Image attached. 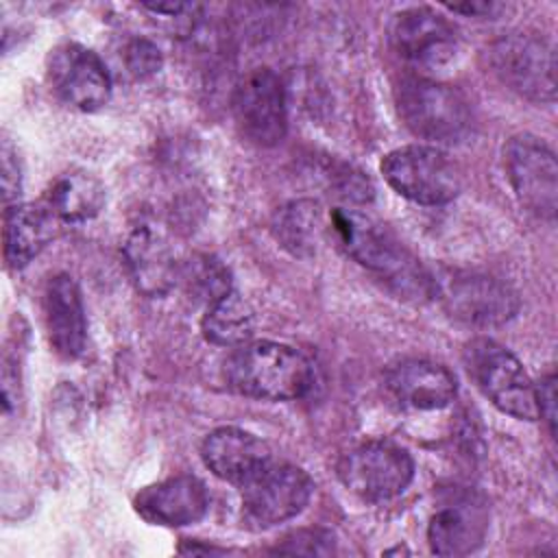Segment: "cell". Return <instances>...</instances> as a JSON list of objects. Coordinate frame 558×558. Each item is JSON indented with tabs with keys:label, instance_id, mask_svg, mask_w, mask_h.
Here are the masks:
<instances>
[{
	"label": "cell",
	"instance_id": "20",
	"mask_svg": "<svg viewBox=\"0 0 558 558\" xmlns=\"http://www.w3.org/2000/svg\"><path fill=\"white\" fill-rule=\"evenodd\" d=\"M54 216L41 205L13 203L4 209V262L24 268L54 235Z\"/></svg>",
	"mask_w": 558,
	"mask_h": 558
},
{
	"label": "cell",
	"instance_id": "7",
	"mask_svg": "<svg viewBox=\"0 0 558 558\" xmlns=\"http://www.w3.org/2000/svg\"><path fill=\"white\" fill-rule=\"evenodd\" d=\"M338 477L364 501H386L410 486L414 462L403 447L390 440H368L340 458Z\"/></svg>",
	"mask_w": 558,
	"mask_h": 558
},
{
	"label": "cell",
	"instance_id": "17",
	"mask_svg": "<svg viewBox=\"0 0 558 558\" xmlns=\"http://www.w3.org/2000/svg\"><path fill=\"white\" fill-rule=\"evenodd\" d=\"M201 458L216 477L235 486L244 484L272 460L268 445L240 427L209 432L201 445Z\"/></svg>",
	"mask_w": 558,
	"mask_h": 558
},
{
	"label": "cell",
	"instance_id": "9",
	"mask_svg": "<svg viewBox=\"0 0 558 558\" xmlns=\"http://www.w3.org/2000/svg\"><path fill=\"white\" fill-rule=\"evenodd\" d=\"M506 177L519 203L547 220L558 207V163L551 148L534 135H517L504 148Z\"/></svg>",
	"mask_w": 558,
	"mask_h": 558
},
{
	"label": "cell",
	"instance_id": "16",
	"mask_svg": "<svg viewBox=\"0 0 558 558\" xmlns=\"http://www.w3.org/2000/svg\"><path fill=\"white\" fill-rule=\"evenodd\" d=\"M41 310L54 353L63 360H76L87 342L85 307L76 281L70 275L50 277L44 290Z\"/></svg>",
	"mask_w": 558,
	"mask_h": 558
},
{
	"label": "cell",
	"instance_id": "26",
	"mask_svg": "<svg viewBox=\"0 0 558 558\" xmlns=\"http://www.w3.org/2000/svg\"><path fill=\"white\" fill-rule=\"evenodd\" d=\"M124 63H126V70L135 78H148L161 70L163 57H161V50L153 41L137 37L126 44Z\"/></svg>",
	"mask_w": 558,
	"mask_h": 558
},
{
	"label": "cell",
	"instance_id": "19",
	"mask_svg": "<svg viewBox=\"0 0 558 558\" xmlns=\"http://www.w3.org/2000/svg\"><path fill=\"white\" fill-rule=\"evenodd\" d=\"M124 259L135 288L146 296H163L179 279L174 255L150 225L135 227L124 242Z\"/></svg>",
	"mask_w": 558,
	"mask_h": 558
},
{
	"label": "cell",
	"instance_id": "8",
	"mask_svg": "<svg viewBox=\"0 0 558 558\" xmlns=\"http://www.w3.org/2000/svg\"><path fill=\"white\" fill-rule=\"evenodd\" d=\"M495 74L519 96L534 102H551L556 96L554 48L525 33H510L490 46Z\"/></svg>",
	"mask_w": 558,
	"mask_h": 558
},
{
	"label": "cell",
	"instance_id": "1",
	"mask_svg": "<svg viewBox=\"0 0 558 558\" xmlns=\"http://www.w3.org/2000/svg\"><path fill=\"white\" fill-rule=\"evenodd\" d=\"M331 222L347 255L386 281L392 292L412 301L436 296V277L384 225L353 209H336Z\"/></svg>",
	"mask_w": 558,
	"mask_h": 558
},
{
	"label": "cell",
	"instance_id": "29",
	"mask_svg": "<svg viewBox=\"0 0 558 558\" xmlns=\"http://www.w3.org/2000/svg\"><path fill=\"white\" fill-rule=\"evenodd\" d=\"M451 11L456 13H466V15H490L493 11L499 9L495 2H471V4H449Z\"/></svg>",
	"mask_w": 558,
	"mask_h": 558
},
{
	"label": "cell",
	"instance_id": "25",
	"mask_svg": "<svg viewBox=\"0 0 558 558\" xmlns=\"http://www.w3.org/2000/svg\"><path fill=\"white\" fill-rule=\"evenodd\" d=\"M275 554H303V556H329L333 554V536L327 530H299L283 538L281 545L272 549Z\"/></svg>",
	"mask_w": 558,
	"mask_h": 558
},
{
	"label": "cell",
	"instance_id": "13",
	"mask_svg": "<svg viewBox=\"0 0 558 558\" xmlns=\"http://www.w3.org/2000/svg\"><path fill=\"white\" fill-rule=\"evenodd\" d=\"M390 41L395 52L418 70L445 68L458 52L456 28L447 17L427 7L397 13Z\"/></svg>",
	"mask_w": 558,
	"mask_h": 558
},
{
	"label": "cell",
	"instance_id": "5",
	"mask_svg": "<svg viewBox=\"0 0 558 558\" xmlns=\"http://www.w3.org/2000/svg\"><path fill=\"white\" fill-rule=\"evenodd\" d=\"M379 168L397 194L421 205H445L462 187L458 166L436 146L410 144L395 148L381 159Z\"/></svg>",
	"mask_w": 558,
	"mask_h": 558
},
{
	"label": "cell",
	"instance_id": "21",
	"mask_svg": "<svg viewBox=\"0 0 558 558\" xmlns=\"http://www.w3.org/2000/svg\"><path fill=\"white\" fill-rule=\"evenodd\" d=\"M105 205V187L85 170L59 174L44 194V207L57 222H85Z\"/></svg>",
	"mask_w": 558,
	"mask_h": 558
},
{
	"label": "cell",
	"instance_id": "15",
	"mask_svg": "<svg viewBox=\"0 0 558 558\" xmlns=\"http://www.w3.org/2000/svg\"><path fill=\"white\" fill-rule=\"evenodd\" d=\"M133 506L137 514L153 525L179 527L196 523L205 517L209 508V495L198 477L174 475L142 488L135 495Z\"/></svg>",
	"mask_w": 558,
	"mask_h": 558
},
{
	"label": "cell",
	"instance_id": "18",
	"mask_svg": "<svg viewBox=\"0 0 558 558\" xmlns=\"http://www.w3.org/2000/svg\"><path fill=\"white\" fill-rule=\"evenodd\" d=\"M392 397L410 410L447 408L458 392L456 377L442 364L429 360H403L386 375Z\"/></svg>",
	"mask_w": 558,
	"mask_h": 558
},
{
	"label": "cell",
	"instance_id": "4",
	"mask_svg": "<svg viewBox=\"0 0 558 558\" xmlns=\"http://www.w3.org/2000/svg\"><path fill=\"white\" fill-rule=\"evenodd\" d=\"M464 368L477 390L501 412L521 418H541L538 392L521 362L490 338H473L462 351Z\"/></svg>",
	"mask_w": 558,
	"mask_h": 558
},
{
	"label": "cell",
	"instance_id": "24",
	"mask_svg": "<svg viewBox=\"0 0 558 558\" xmlns=\"http://www.w3.org/2000/svg\"><path fill=\"white\" fill-rule=\"evenodd\" d=\"M179 279L183 281L185 292L198 303H214L216 299L231 292V272L229 268L214 255L201 253L190 257L179 268Z\"/></svg>",
	"mask_w": 558,
	"mask_h": 558
},
{
	"label": "cell",
	"instance_id": "28",
	"mask_svg": "<svg viewBox=\"0 0 558 558\" xmlns=\"http://www.w3.org/2000/svg\"><path fill=\"white\" fill-rule=\"evenodd\" d=\"M536 392H538L541 418H547L549 432L554 434V421H556V377H554V373L541 381V388H536Z\"/></svg>",
	"mask_w": 558,
	"mask_h": 558
},
{
	"label": "cell",
	"instance_id": "23",
	"mask_svg": "<svg viewBox=\"0 0 558 558\" xmlns=\"http://www.w3.org/2000/svg\"><path fill=\"white\" fill-rule=\"evenodd\" d=\"M320 227V209L312 201H294L283 205L272 220L277 242L294 257H310L316 251Z\"/></svg>",
	"mask_w": 558,
	"mask_h": 558
},
{
	"label": "cell",
	"instance_id": "22",
	"mask_svg": "<svg viewBox=\"0 0 558 558\" xmlns=\"http://www.w3.org/2000/svg\"><path fill=\"white\" fill-rule=\"evenodd\" d=\"M253 323V310L235 290H231L207 305L201 331L211 344L240 347L251 340Z\"/></svg>",
	"mask_w": 558,
	"mask_h": 558
},
{
	"label": "cell",
	"instance_id": "11",
	"mask_svg": "<svg viewBox=\"0 0 558 558\" xmlns=\"http://www.w3.org/2000/svg\"><path fill=\"white\" fill-rule=\"evenodd\" d=\"M436 294L453 318L473 327L501 325L519 310L517 292L488 275L451 272L436 279Z\"/></svg>",
	"mask_w": 558,
	"mask_h": 558
},
{
	"label": "cell",
	"instance_id": "14",
	"mask_svg": "<svg viewBox=\"0 0 558 558\" xmlns=\"http://www.w3.org/2000/svg\"><path fill=\"white\" fill-rule=\"evenodd\" d=\"M488 504L475 490L451 493L432 514L427 543L436 556H469L484 545L488 532Z\"/></svg>",
	"mask_w": 558,
	"mask_h": 558
},
{
	"label": "cell",
	"instance_id": "12",
	"mask_svg": "<svg viewBox=\"0 0 558 558\" xmlns=\"http://www.w3.org/2000/svg\"><path fill=\"white\" fill-rule=\"evenodd\" d=\"M48 83L68 107L78 111H96L111 98L107 65L81 44H61L50 50Z\"/></svg>",
	"mask_w": 558,
	"mask_h": 558
},
{
	"label": "cell",
	"instance_id": "2",
	"mask_svg": "<svg viewBox=\"0 0 558 558\" xmlns=\"http://www.w3.org/2000/svg\"><path fill=\"white\" fill-rule=\"evenodd\" d=\"M227 386L262 401H290L314 386L310 360L296 349L270 340L240 344L225 362Z\"/></svg>",
	"mask_w": 558,
	"mask_h": 558
},
{
	"label": "cell",
	"instance_id": "3",
	"mask_svg": "<svg viewBox=\"0 0 558 558\" xmlns=\"http://www.w3.org/2000/svg\"><path fill=\"white\" fill-rule=\"evenodd\" d=\"M395 102L403 124L423 140L458 144L471 133V107L451 85L410 76L397 85Z\"/></svg>",
	"mask_w": 558,
	"mask_h": 558
},
{
	"label": "cell",
	"instance_id": "6",
	"mask_svg": "<svg viewBox=\"0 0 558 558\" xmlns=\"http://www.w3.org/2000/svg\"><path fill=\"white\" fill-rule=\"evenodd\" d=\"M314 493L312 477L294 464L268 462L240 484L242 521L251 530H268L296 517Z\"/></svg>",
	"mask_w": 558,
	"mask_h": 558
},
{
	"label": "cell",
	"instance_id": "10",
	"mask_svg": "<svg viewBox=\"0 0 558 558\" xmlns=\"http://www.w3.org/2000/svg\"><path fill=\"white\" fill-rule=\"evenodd\" d=\"M233 118L240 133L257 146H275L288 129L286 89L268 68L251 70L233 92Z\"/></svg>",
	"mask_w": 558,
	"mask_h": 558
},
{
	"label": "cell",
	"instance_id": "27",
	"mask_svg": "<svg viewBox=\"0 0 558 558\" xmlns=\"http://www.w3.org/2000/svg\"><path fill=\"white\" fill-rule=\"evenodd\" d=\"M22 190V174H20V163H17V153L11 146L9 140L2 142V196L4 205H11L13 201L17 203Z\"/></svg>",
	"mask_w": 558,
	"mask_h": 558
}]
</instances>
